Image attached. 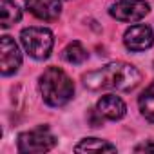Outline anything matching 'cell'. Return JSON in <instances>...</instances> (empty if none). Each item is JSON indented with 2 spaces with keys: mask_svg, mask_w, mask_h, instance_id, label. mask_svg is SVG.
<instances>
[{
  "mask_svg": "<svg viewBox=\"0 0 154 154\" xmlns=\"http://www.w3.org/2000/svg\"><path fill=\"white\" fill-rule=\"evenodd\" d=\"M123 44L129 51H134V53H140V51H145L149 47H152L154 44V33L149 26L145 24H138V26H132L125 31L123 35Z\"/></svg>",
  "mask_w": 154,
  "mask_h": 154,
  "instance_id": "52a82bcc",
  "label": "cell"
},
{
  "mask_svg": "<svg viewBox=\"0 0 154 154\" xmlns=\"http://www.w3.org/2000/svg\"><path fill=\"white\" fill-rule=\"evenodd\" d=\"M136 152H154V141H145V143H140L136 145L134 149Z\"/></svg>",
  "mask_w": 154,
  "mask_h": 154,
  "instance_id": "5bb4252c",
  "label": "cell"
},
{
  "mask_svg": "<svg viewBox=\"0 0 154 154\" xmlns=\"http://www.w3.org/2000/svg\"><path fill=\"white\" fill-rule=\"evenodd\" d=\"M42 98L51 107L65 105L74 94V84L60 67H47L38 80Z\"/></svg>",
  "mask_w": 154,
  "mask_h": 154,
  "instance_id": "7a4b0ae2",
  "label": "cell"
},
{
  "mask_svg": "<svg viewBox=\"0 0 154 154\" xmlns=\"http://www.w3.org/2000/svg\"><path fill=\"white\" fill-rule=\"evenodd\" d=\"M125 112H127L125 102L120 96H114V94H105L96 103V114L103 120L116 122V120H122L125 116Z\"/></svg>",
  "mask_w": 154,
  "mask_h": 154,
  "instance_id": "ba28073f",
  "label": "cell"
},
{
  "mask_svg": "<svg viewBox=\"0 0 154 154\" xmlns=\"http://www.w3.org/2000/svg\"><path fill=\"white\" fill-rule=\"evenodd\" d=\"M84 85L91 91L112 89V91H132L141 82V72L125 62H112L102 69L89 71L84 74Z\"/></svg>",
  "mask_w": 154,
  "mask_h": 154,
  "instance_id": "6da1fadb",
  "label": "cell"
},
{
  "mask_svg": "<svg viewBox=\"0 0 154 154\" xmlns=\"http://www.w3.org/2000/svg\"><path fill=\"white\" fill-rule=\"evenodd\" d=\"M20 42L31 58L45 60L51 54L54 38L53 33L45 27H26L20 33Z\"/></svg>",
  "mask_w": 154,
  "mask_h": 154,
  "instance_id": "3957f363",
  "label": "cell"
},
{
  "mask_svg": "<svg viewBox=\"0 0 154 154\" xmlns=\"http://www.w3.org/2000/svg\"><path fill=\"white\" fill-rule=\"evenodd\" d=\"M138 105H140V111L145 116V120L154 123V82L141 93V96L138 100Z\"/></svg>",
  "mask_w": 154,
  "mask_h": 154,
  "instance_id": "4fadbf2b",
  "label": "cell"
},
{
  "mask_svg": "<svg viewBox=\"0 0 154 154\" xmlns=\"http://www.w3.org/2000/svg\"><path fill=\"white\" fill-rule=\"evenodd\" d=\"M87 56H89V53H87V49H85L80 42H71V44L63 49V53H62V58H63L65 62H69V63H74V65L84 63V62L87 60Z\"/></svg>",
  "mask_w": 154,
  "mask_h": 154,
  "instance_id": "7c38bea8",
  "label": "cell"
},
{
  "mask_svg": "<svg viewBox=\"0 0 154 154\" xmlns=\"http://www.w3.org/2000/svg\"><path fill=\"white\" fill-rule=\"evenodd\" d=\"M150 11V6L145 0H118L109 8V15L120 22H140Z\"/></svg>",
  "mask_w": 154,
  "mask_h": 154,
  "instance_id": "5b68a950",
  "label": "cell"
},
{
  "mask_svg": "<svg viewBox=\"0 0 154 154\" xmlns=\"http://www.w3.org/2000/svg\"><path fill=\"white\" fill-rule=\"evenodd\" d=\"M20 65H22V53L17 42L11 36L4 35L2 40H0V67H2V74L9 76L17 72Z\"/></svg>",
  "mask_w": 154,
  "mask_h": 154,
  "instance_id": "8992f818",
  "label": "cell"
},
{
  "mask_svg": "<svg viewBox=\"0 0 154 154\" xmlns=\"http://www.w3.org/2000/svg\"><path fill=\"white\" fill-rule=\"evenodd\" d=\"M0 13H2V27L8 29L22 18V9L13 0H0Z\"/></svg>",
  "mask_w": 154,
  "mask_h": 154,
  "instance_id": "30bf717a",
  "label": "cell"
},
{
  "mask_svg": "<svg viewBox=\"0 0 154 154\" xmlns=\"http://www.w3.org/2000/svg\"><path fill=\"white\" fill-rule=\"evenodd\" d=\"M76 152H116V147L109 141H103L100 138H84L78 145L74 147Z\"/></svg>",
  "mask_w": 154,
  "mask_h": 154,
  "instance_id": "8fae6325",
  "label": "cell"
},
{
  "mask_svg": "<svg viewBox=\"0 0 154 154\" xmlns=\"http://www.w3.org/2000/svg\"><path fill=\"white\" fill-rule=\"evenodd\" d=\"M18 150L24 152V154H36V152H47L51 150L54 145H56V138L54 134L40 125L33 131H27V132H22L18 136Z\"/></svg>",
  "mask_w": 154,
  "mask_h": 154,
  "instance_id": "277c9868",
  "label": "cell"
},
{
  "mask_svg": "<svg viewBox=\"0 0 154 154\" xmlns=\"http://www.w3.org/2000/svg\"><path fill=\"white\" fill-rule=\"evenodd\" d=\"M26 8L36 18L51 22V20L58 18V15L62 11V2L60 0H26Z\"/></svg>",
  "mask_w": 154,
  "mask_h": 154,
  "instance_id": "9c48e42d",
  "label": "cell"
}]
</instances>
